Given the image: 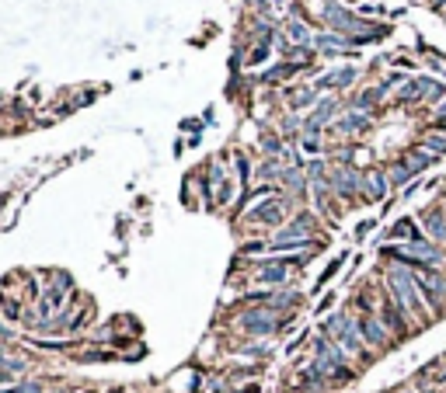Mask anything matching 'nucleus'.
<instances>
[{"label":"nucleus","instance_id":"obj_1","mask_svg":"<svg viewBox=\"0 0 446 393\" xmlns=\"http://www.w3.org/2000/svg\"><path fill=\"white\" fill-rule=\"evenodd\" d=\"M387 292H390V299H394L408 317H415L418 324H429V320H432V310L425 306V299H422V292H418V285H415L411 268H404V265L390 268V271H387Z\"/></svg>","mask_w":446,"mask_h":393},{"label":"nucleus","instance_id":"obj_2","mask_svg":"<svg viewBox=\"0 0 446 393\" xmlns=\"http://www.w3.org/2000/svg\"><path fill=\"white\" fill-rule=\"evenodd\" d=\"M321 334H328L349 358H366V341H363V334H359L356 317H349V313H331V317L321 324Z\"/></svg>","mask_w":446,"mask_h":393},{"label":"nucleus","instance_id":"obj_3","mask_svg":"<svg viewBox=\"0 0 446 393\" xmlns=\"http://www.w3.org/2000/svg\"><path fill=\"white\" fill-rule=\"evenodd\" d=\"M356 324H359V334H363L366 348H377V351L390 348V331L383 327V320H380L377 313H359Z\"/></svg>","mask_w":446,"mask_h":393},{"label":"nucleus","instance_id":"obj_4","mask_svg":"<svg viewBox=\"0 0 446 393\" xmlns=\"http://www.w3.org/2000/svg\"><path fill=\"white\" fill-rule=\"evenodd\" d=\"M314 233V216L311 212H297L279 233H276V240L272 244H293V240H314L311 237Z\"/></svg>","mask_w":446,"mask_h":393},{"label":"nucleus","instance_id":"obj_5","mask_svg":"<svg viewBox=\"0 0 446 393\" xmlns=\"http://www.w3.org/2000/svg\"><path fill=\"white\" fill-rule=\"evenodd\" d=\"M241 327L248 334H272V331L283 327V320H276V313L269 306V310H248V313H241Z\"/></svg>","mask_w":446,"mask_h":393},{"label":"nucleus","instance_id":"obj_6","mask_svg":"<svg viewBox=\"0 0 446 393\" xmlns=\"http://www.w3.org/2000/svg\"><path fill=\"white\" fill-rule=\"evenodd\" d=\"M286 202L283 199H269L265 206H258V209H251L248 212V223H258V226H279L283 219H286Z\"/></svg>","mask_w":446,"mask_h":393},{"label":"nucleus","instance_id":"obj_7","mask_svg":"<svg viewBox=\"0 0 446 393\" xmlns=\"http://www.w3.org/2000/svg\"><path fill=\"white\" fill-rule=\"evenodd\" d=\"M331 188H335V195L338 199H352V195H359L363 192V178L352 171V167H335V174H331Z\"/></svg>","mask_w":446,"mask_h":393},{"label":"nucleus","instance_id":"obj_8","mask_svg":"<svg viewBox=\"0 0 446 393\" xmlns=\"http://www.w3.org/2000/svg\"><path fill=\"white\" fill-rule=\"evenodd\" d=\"M422 226H425V233H429V240L439 247V244H446V216L439 212V209H425L422 212Z\"/></svg>","mask_w":446,"mask_h":393},{"label":"nucleus","instance_id":"obj_9","mask_svg":"<svg viewBox=\"0 0 446 393\" xmlns=\"http://www.w3.org/2000/svg\"><path fill=\"white\" fill-rule=\"evenodd\" d=\"M286 275H290L286 258H276V261H269V265L258 268V282H265V285H279V282H286Z\"/></svg>","mask_w":446,"mask_h":393},{"label":"nucleus","instance_id":"obj_10","mask_svg":"<svg viewBox=\"0 0 446 393\" xmlns=\"http://www.w3.org/2000/svg\"><path fill=\"white\" fill-rule=\"evenodd\" d=\"M387 237H394V240H404V244H415V240H425L422 233H418V226H415V219H397L390 230H387Z\"/></svg>","mask_w":446,"mask_h":393},{"label":"nucleus","instance_id":"obj_11","mask_svg":"<svg viewBox=\"0 0 446 393\" xmlns=\"http://www.w3.org/2000/svg\"><path fill=\"white\" fill-rule=\"evenodd\" d=\"M387 181H390V178H387L383 171H370V174L363 178L366 195H370V199H387Z\"/></svg>","mask_w":446,"mask_h":393},{"label":"nucleus","instance_id":"obj_12","mask_svg":"<svg viewBox=\"0 0 446 393\" xmlns=\"http://www.w3.org/2000/svg\"><path fill=\"white\" fill-rule=\"evenodd\" d=\"M22 372H25V362L0 355V386H15V379H18Z\"/></svg>","mask_w":446,"mask_h":393},{"label":"nucleus","instance_id":"obj_13","mask_svg":"<svg viewBox=\"0 0 446 393\" xmlns=\"http://www.w3.org/2000/svg\"><path fill=\"white\" fill-rule=\"evenodd\" d=\"M331 115H335V101H324V105H321V108H317V112L311 115V122H307V136L321 133V126H324V122H328Z\"/></svg>","mask_w":446,"mask_h":393},{"label":"nucleus","instance_id":"obj_14","mask_svg":"<svg viewBox=\"0 0 446 393\" xmlns=\"http://www.w3.org/2000/svg\"><path fill=\"white\" fill-rule=\"evenodd\" d=\"M415 174H418V171H415V167H411L408 160H397V164H394V167L387 171V178H390L394 185H404V181H411Z\"/></svg>","mask_w":446,"mask_h":393},{"label":"nucleus","instance_id":"obj_15","mask_svg":"<svg viewBox=\"0 0 446 393\" xmlns=\"http://www.w3.org/2000/svg\"><path fill=\"white\" fill-rule=\"evenodd\" d=\"M352 77H356V70H349V67H345V70H338V74L321 77V81H317V87H342V84H349Z\"/></svg>","mask_w":446,"mask_h":393},{"label":"nucleus","instance_id":"obj_16","mask_svg":"<svg viewBox=\"0 0 446 393\" xmlns=\"http://www.w3.org/2000/svg\"><path fill=\"white\" fill-rule=\"evenodd\" d=\"M366 126H370V122H366V115H356V112H352V115H345V119L338 122V129H342V133H363Z\"/></svg>","mask_w":446,"mask_h":393},{"label":"nucleus","instance_id":"obj_17","mask_svg":"<svg viewBox=\"0 0 446 393\" xmlns=\"http://www.w3.org/2000/svg\"><path fill=\"white\" fill-rule=\"evenodd\" d=\"M290 39H293L297 46L311 42V32H307V25H304V22H290Z\"/></svg>","mask_w":446,"mask_h":393},{"label":"nucleus","instance_id":"obj_18","mask_svg":"<svg viewBox=\"0 0 446 393\" xmlns=\"http://www.w3.org/2000/svg\"><path fill=\"white\" fill-rule=\"evenodd\" d=\"M324 49H331V53H342V49H349V39H338V35H321L317 39Z\"/></svg>","mask_w":446,"mask_h":393},{"label":"nucleus","instance_id":"obj_19","mask_svg":"<svg viewBox=\"0 0 446 393\" xmlns=\"http://www.w3.org/2000/svg\"><path fill=\"white\" fill-rule=\"evenodd\" d=\"M0 393H42V386H32V383H15V386H0Z\"/></svg>","mask_w":446,"mask_h":393},{"label":"nucleus","instance_id":"obj_20","mask_svg":"<svg viewBox=\"0 0 446 393\" xmlns=\"http://www.w3.org/2000/svg\"><path fill=\"white\" fill-rule=\"evenodd\" d=\"M425 147L436 150V153H443V150H446V136H443V133H429V136H425Z\"/></svg>","mask_w":446,"mask_h":393},{"label":"nucleus","instance_id":"obj_21","mask_svg":"<svg viewBox=\"0 0 446 393\" xmlns=\"http://www.w3.org/2000/svg\"><path fill=\"white\" fill-rule=\"evenodd\" d=\"M238 174H241V185L248 188V185H251V178H248V174H251V167H248V160H245V157H238Z\"/></svg>","mask_w":446,"mask_h":393},{"label":"nucleus","instance_id":"obj_22","mask_svg":"<svg viewBox=\"0 0 446 393\" xmlns=\"http://www.w3.org/2000/svg\"><path fill=\"white\" fill-rule=\"evenodd\" d=\"M262 147H265V150H269L272 157H279V153H283V147H279V140H276V136H269V140H265Z\"/></svg>","mask_w":446,"mask_h":393},{"label":"nucleus","instance_id":"obj_23","mask_svg":"<svg viewBox=\"0 0 446 393\" xmlns=\"http://www.w3.org/2000/svg\"><path fill=\"white\" fill-rule=\"evenodd\" d=\"M311 101H314V94H311V91H304V94H300L293 105H297V108H304V105H311Z\"/></svg>","mask_w":446,"mask_h":393},{"label":"nucleus","instance_id":"obj_24","mask_svg":"<svg viewBox=\"0 0 446 393\" xmlns=\"http://www.w3.org/2000/svg\"><path fill=\"white\" fill-rule=\"evenodd\" d=\"M304 150H307V153H317V140L307 136V140H304Z\"/></svg>","mask_w":446,"mask_h":393},{"label":"nucleus","instance_id":"obj_25","mask_svg":"<svg viewBox=\"0 0 446 393\" xmlns=\"http://www.w3.org/2000/svg\"><path fill=\"white\" fill-rule=\"evenodd\" d=\"M234 393H262V386H258V383H248V386H241V390H234Z\"/></svg>","mask_w":446,"mask_h":393},{"label":"nucleus","instance_id":"obj_26","mask_svg":"<svg viewBox=\"0 0 446 393\" xmlns=\"http://www.w3.org/2000/svg\"><path fill=\"white\" fill-rule=\"evenodd\" d=\"M108 393H126V390H119V386H112V390H108Z\"/></svg>","mask_w":446,"mask_h":393}]
</instances>
